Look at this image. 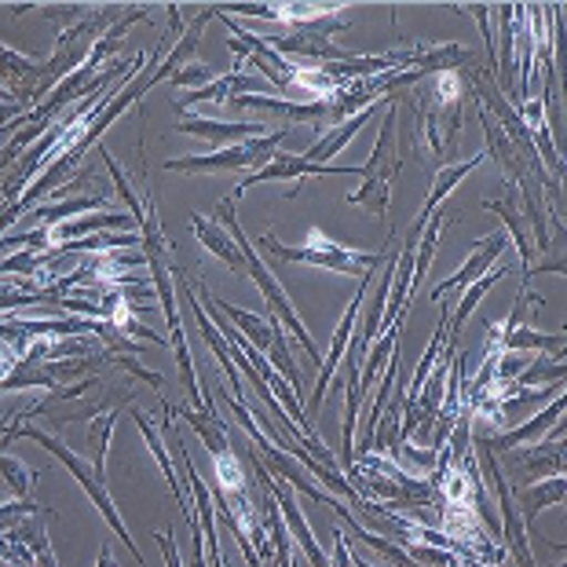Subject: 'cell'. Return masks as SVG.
Wrapping results in <instances>:
<instances>
[{
	"instance_id": "29",
	"label": "cell",
	"mask_w": 567,
	"mask_h": 567,
	"mask_svg": "<svg viewBox=\"0 0 567 567\" xmlns=\"http://www.w3.org/2000/svg\"><path fill=\"white\" fill-rule=\"evenodd\" d=\"M0 476L8 480V487L16 491V498H30V487L38 484V473H33L30 465H22L19 457H11V454H0Z\"/></svg>"
},
{
	"instance_id": "11",
	"label": "cell",
	"mask_w": 567,
	"mask_h": 567,
	"mask_svg": "<svg viewBox=\"0 0 567 567\" xmlns=\"http://www.w3.org/2000/svg\"><path fill=\"white\" fill-rule=\"evenodd\" d=\"M509 249V238H505V231H494V235H487V238H480V243L468 249V257H465V264L457 268L451 279H443L440 286H432L429 289V297L432 300H440V297H446L451 289H465V286H473L476 279H484V275L491 271V264L494 260H502V252Z\"/></svg>"
},
{
	"instance_id": "15",
	"label": "cell",
	"mask_w": 567,
	"mask_h": 567,
	"mask_svg": "<svg viewBox=\"0 0 567 567\" xmlns=\"http://www.w3.org/2000/svg\"><path fill=\"white\" fill-rule=\"evenodd\" d=\"M378 111H381V100L363 106V111L352 114V117H344L341 125H333L330 132H326V136H319L316 143H311V147L305 151V158L316 162V165H330V158H337V154H341L348 143L359 136V128H363L367 122H373V114H378Z\"/></svg>"
},
{
	"instance_id": "38",
	"label": "cell",
	"mask_w": 567,
	"mask_h": 567,
	"mask_svg": "<svg viewBox=\"0 0 567 567\" xmlns=\"http://www.w3.org/2000/svg\"><path fill=\"white\" fill-rule=\"evenodd\" d=\"M0 289H4V282H0Z\"/></svg>"
},
{
	"instance_id": "16",
	"label": "cell",
	"mask_w": 567,
	"mask_h": 567,
	"mask_svg": "<svg viewBox=\"0 0 567 567\" xmlns=\"http://www.w3.org/2000/svg\"><path fill=\"white\" fill-rule=\"evenodd\" d=\"M132 421H136V429H140V436L147 440V446H151V454L158 457V465H162V473H165V480H168V487L176 491V498H179V505H184V520L190 524V520H198L195 516V498L184 491V480L176 476V465H173V457H168V451H165V440H162V432L154 429V421L143 414V410H132Z\"/></svg>"
},
{
	"instance_id": "19",
	"label": "cell",
	"mask_w": 567,
	"mask_h": 567,
	"mask_svg": "<svg viewBox=\"0 0 567 567\" xmlns=\"http://www.w3.org/2000/svg\"><path fill=\"white\" fill-rule=\"evenodd\" d=\"M564 491H567L564 476H549V480H535V484H524L520 491H513V502L530 527L542 509H549V505H557L564 498Z\"/></svg>"
},
{
	"instance_id": "3",
	"label": "cell",
	"mask_w": 567,
	"mask_h": 567,
	"mask_svg": "<svg viewBox=\"0 0 567 567\" xmlns=\"http://www.w3.org/2000/svg\"><path fill=\"white\" fill-rule=\"evenodd\" d=\"M257 246H264L271 257L289 260V264H308V268H326V271H337V275H359V279L370 275L384 260V246H381V252H363V249L333 243V238H326L322 231H316V227L308 231L305 246H282L271 231L260 235Z\"/></svg>"
},
{
	"instance_id": "32",
	"label": "cell",
	"mask_w": 567,
	"mask_h": 567,
	"mask_svg": "<svg viewBox=\"0 0 567 567\" xmlns=\"http://www.w3.org/2000/svg\"><path fill=\"white\" fill-rule=\"evenodd\" d=\"M41 513H44L41 505H33L30 498L11 502V505H0V535H8V530L27 520V516H41Z\"/></svg>"
},
{
	"instance_id": "13",
	"label": "cell",
	"mask_w": 567,
	"mask_h": 567,
	"mask_svg": "<svg viewBox=\"0 0 567 567\" xmlns=\"http://www.w3.org/2000/svg\"><path fill=\"white\" fill-rule=\"evenodd\" d=\"M176 132L184 136H198L205 143H213L216 151L220 147H235V143H246L252 136H264L268 125L264 122H213V117H184L176 125Z\"/></svg>"
},
{
	"instance_id": "2",
	"label": "cell",
	"mask_w": 567,
	"mask_h": 567,
	"mask_svg": "<svg viewBox=\"0 0 567 567\" xmlns=\"http://www.w3.org/2000/svg\"><path fill=\"white\" fill-rule=\"evenodd\" d=\"M19 436H27V440H33V443H41L48 454L52 457H59V465H66L70 468V476L78 480V484L84 487V494L95 502V509H100V516L106 520V527L114 530L117 538L125 542V549L132 553V560H136L140 567H147V560H143V553H140V546H136V538L128 535V527H125V520H122V513H117V505H114V498L106 494V487H103V480L92 473V465L84 462V457H78L70 446L63 443V440H55V436H48V432H41V429H30V425H11L8 429V436L0 440V451L11 443V440H19Z\"/></svg>"
},
{
	"instance_id": "37",
	"label": "cell",
	"mask_w": 567,
	"mask_h": 567,
	"mask_svg": "<svg viewBox=\"0 0 567 567\" xmlns=\"http://www.w3.org/2000/svg\"><path fill=\"white\" fill-rule=\"evenodd\" d=\"M352 567H373V564H367L363 557H355V553H352Z\"/></svg>"
},
{
	"instance_id": "22",
	"label": "cell",
	"mask_w": 567,
	"mask_h": 567,
	"mask_svg": "<svg viewBox=\"0 0 567 567\" xmlns=\"http://www.w3.org/2000/svg\"><path fill=\"white\" fill-rule=\"evenodd\" d=\"M117 406H106L103 414L89 417V457L84 462L92 465V473L106 484V451H111V436H114V425H117Z\"/></svg>"
},
{
	"instance_id": "21",
	"label": "cell",
	"mask_w": 567,
	"mask_h": 567,
	"mask_svg": "<svg viewBox=\"0 0 567 567\" xmlns=\"http://www.w3.org/2000/svg\"><path fill=\"white\" fill-rule=\"evenodd\" d=\"M209 305H213L216 311H220V316H224L227 322H231L235 330L243 333L252 348H257V352H268V344H271V319L252 316V311L227 305V300H220V297H209Z\"/></svg>"
},
{
	"instance_id": "4",
	"label": "cell",
	"mask_w": 567,
	"mask_h": 567,
	"mask_svg": "<svg viewBox=\"0 0 567 567\" xmlns=\"http://www.w3.org/2000/svg\"><path fill=\"white\" fill-rule=\"evenodd\" d=\"M395 125H400V103L389 106L384 114V125L378 128V140H373L370 162L363 165V187L355 195H348V205L355 209H367L373 220H381L389 213V195L395 184V173H400V151H395Z\"/></svg>"
},
{
	"instance_id": "6",
	"label": "cell",
	"mask_w": 567,
	"mask_h": 567,
	"mask_svg": "<svg viewBox=\"0 0 567 567\" xmlns=\"http://www.w3.org/2000/svg\"><path fill=\"white\" fill-rule=\"evenodd\" d=\"M476 446H480V465H484V476H480V480H487V487H491L494 498H498V509H502V524L498 527H502L505 546H509V553H513L520 567H538L535 557H530V546H527L524 516H520V509H516V502H513V487H509V480H505V473L498 468V462H494L498 454L487 446L484 432L476 436Z\"/></svg>"
},
{
	"instance_id": "7",
	"label": "cell",
	"mask_w": 567,
	"mask_h": 567,
	"mask_svg": "<svg viewBox=\"0 0 567 567\" xmlns=\"http://www.w3.org/2000/svg\"><path fill=\"white\" fill-rule=\"evenodd\" d=\"M308 176H363V165H316V162H308L305 154H282V151H275L268 165H260L257 173H249L243 179V187H235L231 202L238 205V198H243L246 190L257 187V184H279V179H289V184H297V179H308Z\"/></svg>"
},
{
	"instance_id": "20",
	"label": "cell",
	"mask_w": 567,
	"mask_h": 567,
	"mask_svg": "<svg viewBox=\"0 0 567 567\" xmlns=\"http://www.w3.org/2000/svg\"><path fill=\"white\" fill-rule=\"evenodd\" d=\"M190 227H195V235H198V243L205 246V252H213V257H220L231 271H246L243 252H238L235 238L227 235L220 224H216V220H205L202 213H195V216H190Z\"/></svg>"
},
{
	"instance_id": "24",
	"label": "cell",
	"mask_w": 567,
	"mask_h": 567,
	"mask_svg": "<svg viewBox=\"0 0 567 567\" xmlns=\"http://www.w3.org/2000/svg\"><path fill=\"white\" fill-rule=\"evenodd\" d=\"M89 209H100L103 213V198L100 195H84V198H63V202H44L38 209L30 213V224L33 227H55V224H66V220H78V213H89Z\"/></svg>"
},
{
	"instance_id": "27",
	"label": "cell",
	"mask_w": 567,
	"mask_h": 567,
	"mask_svg": "<svg viewBox=\"0 0 567 567\" xmlns=\"http://www.w3.org/2000/svg\"><path fill=\"white\" fill-rule=\"evenodd\" d=\"M55 260H59V249H19L16 257L0 260V275H22V279H30V275L48 271Z\"/></svg>"
},
{
	"instance_id": "36",
	"label": "cell",
	"mask_w": 567,
	"mask_h": 567,
	"mask_svg": "<svg viewBox=\"0 0 567 567\" xmlns=\"http://www.w3.org/2000/svg\"><path fill=\"white\" fill-rule=\"evenodd\" d=\"M95 567H117V564H114L111 546H103V549H100V560H95Z\"/></svg>"
},
{
	"instance_id": "28",
	"label": "cell",
	"mask_w": 567,
	"mask_h": 567,
	"mask_svg": "<svg viewBox=\"0 0 567 567\" xmlns=\"http://www.w3.org/2000/svg\"><path fill=\"white\" fill-rule=\"evenodd\" d=\"M436 106H457L465 100V74L462 70H446V74L432 78V95H429Z\"/></svg>"
},
{
	"instance_id": "1",
	"label": "cell",
	"mask_w": 567,
	"mask_h": 567,
	"mask_svg": "<svg viewBox=\"0 0 567 567\" xmlns=\"http://www.w3.org/2000/svg\"><path fill=\"white\" fill-rule=\"evenodd\" d=\"M213 220L224 227L227 235L235 238V246H238V252H243V260H246V275H252V282H257V289L264 293V305H268V316H275L282 322V330H289L300 341V348L308 352V359H311V367H322V355H319V348H316V341L308 337V330H305V322H300V316L293 311V305H289V297H286V289L275 282V275L264 268L260 264V257H257V246L249 243L246 238V231H243V224H238V216H235V202L231 198H224L220 205H216V213H213Z\"/></svg>"
},
{
	"instance_id": "35",
	"label": "cell",
	"mask_w": 567,
	"mask_h": 567,
	"mask_svg": "<svg viewBox=\"0 0 567 567\" xmlns=\"http://www.w3.org/2000/svg\"><path fill=\"white\" fill-rule=\"evenodd\" d=\"M337 549H333V560H330V567H352V549H348V535L341 527H337Z\"/></svg>"
},
{
	"instance_id": "10",
	"label": "cell",
	"mask_w": 567,
	"mask_h": 567,
	"mask_svg": "<svg viewBox=\"0 0 567 567\" xmlns=\"http://www.w3.org/2000/svg\"><path fill=\"white\" fill-rule=\"evenodd\" d=\"M41 81H44V59L19 55V52H11L8 44H0V84H4V92L22 106V111H27V106H38Z\"/></svg>"
},
{
	"instance_id": "31",
	"label": "cell",
	"mask_w": 567,
	"mask_h": 567,
	"mask_svg": "<svg viewBox=\"0 0 567 567\" xmlns=\"http://www.w3.org/2000/svg\"><path fill=\"white\" fill-rule=\"evenodd\" d=\"M176 84V89H187V92H198V89H205L209 81H216V74H213V66H205V63H187L179 74H173L168 78Z\"/></svg>"
},
{
	"instance_id": "34",
	"label": "cell",
	"mask_w": 567,
	"mask_h": 567,
	"mask_svg": "<svg viewBox=\"0 0 567 567\" xmlns=\"http://www.w3.org/2000/svg\"><path fill=\"white\" fill-rule=\"evenodd\" d=\"M22 114H27V111H22V106H19L16 100H11V95H0V132L16 125Z\"/></svg>"
},
{
	"instance_id": "18",
	"label": "cell",
	"mask_w": 567,
	"mask_h": 567,
	"mask_svg": "<svg viewBox=\"0 0 567 567\" xmlns=\"http://www.w3.org/2000/svg\"><path fill=\"white\" fill-rule=\"evenodd\" d=\"M484 209L491 213H498L502 216V224H505V238H513L516 243V252H520V264H524V282L530 279V238H527V216H520V205H516V190H509V195H502L498 202L487 198L484 202Z\"/></svg>"
},
{
	"instance_id": "33",
	"label": "cell",
	"mask_w": 567,
	"mask_h": 567,
	"mask_svg": "<svg viewBox=\"0 0 567 567\" xmlns=\"http://www.w3.org/2000/svg\"><path fill=\"white\" fill-rule=\"evenodd\" d=\"M44 11V19L48 22H59L63 30H70V27H78L81 19H89V4H44L41 8Z\"/></svg>"
},
{
	"instance_id": "30",
	"label": "cell",
	"mask_w": 567,
	"mask_h": 567,
	"mask_svg": "<svg viewBox=\"0 0 567 567\" xmlns=\"http://www.w3.org/2000/svg\"><path fill=\"white\" fill-rule=\"evenodd\" d=\"M406 557L421 567H457V553L429 546V542H406Z\"/></svg>"
},
{
	"instance_id": "26",
	"label": "cell",
	"mask_w": 567,
	"mask_h": 567,
	"mask_svg": "<svg viewBox=\"0 0 567 567\" xmlns=\"http://www.w3.org/2000/svg\"><path fill=\"white\" fill-rule=\"evenodd\" d=\"M213 473L216 480H220V494L227 502H235V498H249V487H252V480L246 476V468L243 462L235 457V446L227 454L220 457H213Z\"/></svg>"
},
{
	"instance_id": "25",
	"label": "cell",
	"mask_w": 567,
	"mask_h": 567,
	"mask_svg": "<svg viewBox=\"0 0 567 567\" xmlns=\"http://www.w3.org/2000/svg\"><path fill=\"white\" fill-rule=\"evenodd\" d=\"M564 344L567 337L564 333H538V330H509L498 341V352H553V355H564Z\"/></svg>"
},
{
	"instance_id": "12",
	"label": "cell",
	"mask_w": 567,
	"mask_h": 567,
	"mask_svg": "<svg viewBox=\"0 0 567 567\" xmlns=\"http://www.w3.org/2000/svg\"><path fill=\"white\" fill-rule=\"evenodd\" d=\"M509 465L520 468L527 476L524 484H535V480H549V476H564V425L557 432H549V440L530 443L527 454L509 451Z\"/></svg>"
},
{
	"instance_id": "17",
	"label": "cell",
	"mask_w": 567,
	"mask_h": 567,
	"mask_svg": "<svg viewBox=\"0 0 567 567\" xmlns=\"http://www.w3.org/2000/svg\"><path fill=\"white\" fill-rule=\"evenodd\" d=\"M487 158V151L484 154H473V158H465V162H451V165H443L440 173H436V184H432V195H429V202L421 205V216H417V224H414V231H421L432 216H436V205L443 202V198H451L454 195V187L462 184V179L473 173V168Z\"/></svg>"
},
{
	"instance_id": "14",
	"label": "cell",
	"mask_w": 567,
	"mask_h": 567,
	"mask_svg": "<svg viewBox=\"0 0 567 567\" xmlns=\"http://www.w3.org/2000/svg\"><path fill=\"white\" fill-rule=\"evenodd\" d=\"M564 406H567V400L564 395H557L542 414H535L527 421V425H516V429H509V432H502V436H487V446L494 454H509V451H520V446H527V443H538L546 432L553 429V425H560V417H564Z\"/></svg>"
},
{
	"instance_id": "5",
	"label": "cell",
	"mask_w": 567,
	"mask_h": 567,
	"mask_svg": "<svg viewBox=\"0 0 567 567\" xmlns=\"http://www.w3.org/2000/svg\"><path fill=\"white\" fill-rule=\"evenodd\" d=\"M289 136V128H271L264 136H252L235 147H220L209 154H187V158H168L162 168L165 173H257L260 165L271 162V154L279 151V143Z\"/></svg>"
},
{
	"instance_id": "23",
	"label": "cell",
	"mask_w": 567,
	"mask_h": 567,
	"mask_svg": "<svg viewBox=\"0 0 567 567\" xmlns=\"http://www.w3.org/2000/svg\"><path fill=\"white\" fill-rule=\"evenodd\" d=\"M173 414L179 421H187V425L198 432L202 443H205V451H209L213 457H220V454L231 451V432H227L220 414H202V410H190V406H176Z\"/></svg>"
},
{
	"instance_id": "8",
	"label": "cell",
	"mask_w": 567,
	"mask_h": 567,
	"mask_svg": "<svg viewBox=\"0 0 567 567\" xmlns=\"http://www.w3.org/2000/svg\"><path fill=\"white\" fill-rule=\"evenodd\" d=\"M252 465H257V480L271 491V498H275V505H279V516H282V524H286V535L297 538V546H300V553H305L308 567H330V557H326L322 546L316 542V535H311V527L305 520V509H300V502L293 498V491H289L282 480H275L268 468L257 462V457H252Z\"/></svg>"
},
{
	"instance_id": "9",
	"label": "cell",
	"mask_w": 567,
	"mask_h": 567,
	"mask_svg": "<svg viewBox=\"0 0 567 567\" xmlns=\"http://www.w3.org/2000/svg\"><path fill=\"white\" fill-rule=\"evenodd\" d=\"M367 282H370V275H363V286H359V293L352 297V305L344 308V316L341 322H337V330H333V341H330V352H326L322 359V373H319V381H316V392H311V403L305 410V417L316 425V414H319V406L326 400V389H330V381H333V373L337 367L344 363V355H348V341H352V326L359 319V308H363V297H367Z\"/></svg>"
}]
</instances>
